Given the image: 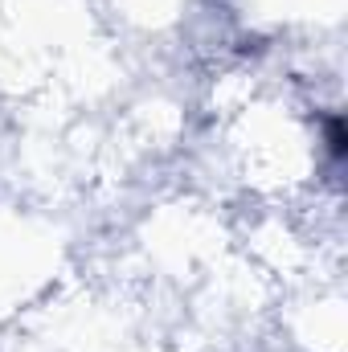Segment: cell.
<instances>
[{
    "instance_id": "cell-1",
    "label": "cell",
    "mask_w": 348,
    "mask_h": 352,
    "mask_svg": "<svg viewBox=\"0 0 348 352\" xmlns=\"http://www.w3.org/2000/svg\"><path fill=\"white\" fill-rule=\"evenodd\" d=\"M328 148H332L336 160L345 156V123L340 119H328Z\"/></svg>"
}]
</instances>
